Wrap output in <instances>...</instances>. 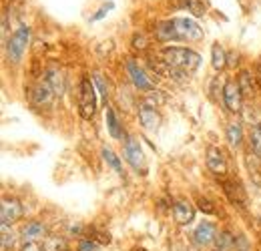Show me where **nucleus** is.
<instances>
[{
    "label": "nucleus",
    "instance_id": "f257e3e1",
    "mask_svg": "<svg viewBox=\"0 0 261 251\" xmlns=\"http://www.w3.org/2000/svg\"><path fill=\"white\" fill-rule=\"evenodd\" d=\"M161 57L173 68H179V70H183L187 74L195 72L199 68V64H201L199 53L191 51V48H185V46H167V48H163Z\"/></svg>",
    "mask_w": 261,
    "mask_h": 251
},
{
    "label": "nucleus",
    "instance_id": "f03ea898",
    "mask_svg": "<svg viewBox=\"0 0 261 251\" xmlns=\"http://www.w3.org/2000/svg\"><path fill=\"white\" fill-rule=\"evenodd\" d=\"M79 113L85 121H91L97 113V87L91 77L81 79V89H79Z\"/></svg>",
    "mask_w": 261,
    "mask_h": 251
},
{
    "label": "nucleus",
    "instance_id": "7ed1b4c3",
    "mask_svg": "<svg viewBox=\"0 0 261 251\" xmlns=\"http://www.w3.org/2000/svg\"><path fill=\"white\" fill-rule=\"evenodd\" d=\"M31 34H33L31 27L20 24L16 31L12 32V36L6 40V57L12 64H18L22 61L24 51H27V46L31 42Z\"/></svg>",
    "mask_w": 261,
    "mask_h": 251
},
{
    "label": "nucleus",
    "instance_id": "20e7f679",
    "mask_svg": "<svg viewBox=\"0 0 261 251\" xmlns=\"http://www.w3.org/2000/svg\"><path fill=\"white\" fill-rule=\"evenodd\" d=\"M123 155H125V161L129 163L139 175H147V159H145V153H143V149H141V145H139L137 139L129 137L125 141Z\"/></svg>",
    "mask_w": 261,
    "mask_h": 251
},
{
    "label": "nucleus",
    "instance_id": "39448f33",
    "mask_svg": "<svg viewBox=\"0 0 261 251\" xmlns=\"http://www.w3.org/2000/svg\"><path fill=\"white\" fill-rule=\"evenodd\" d=\"M175 29H177V36L183 42H197L203 38V29L197 24L193 18H185V16H177L173 18Z\"/></svg>",
    "mask_w": 261,
    "mask_h": 251
},
{
    "label": "nucleus",
    "instance_id": "423d86ee",
    "mask_svg": "<svg viewBox=\"0 0 261 251\" xmlns=\"http://www.w3.org/2000/svg\"><path fill=\"white\" fill-rule=\"evenodd\" d=\"M125 68H127V72H129L130 83H133V85H135L139 91H143V93H151V91H155V85H153V81L147 77L145 68H143L141 64L137 63L135 59H127V63H125Z\"/></svg>",
    "mask_w": 261,
    "mask_h": 251
},
{
    "label": "nucleus",
    "instance_id": "0eeeda50",
    "mask_svg": "<svg viewBox=\"0 0 261 251\" xmlns=\"http://www.w3.org/2000/svg\"><path fill=\"white\" fill-rule=\"evenodd\" d=\"M243 96L245 94H243L237 81L229 79L223 85V103H225L229 113H241L243 111Z\"/></svg>",
    "mask_w": 261,
    "mask_h": 251
},
{
    "label": "nucleus",
    "instance_id": "6e6552de",
    "mask_svg": "<svg viewBox=\"0 0 261 251\" xmlns=\"http://www.w3.org/2000/svg\"><path fill=\"white\" fill-rule=\"evenodd\" d=\"M155 109L157 107H153V105H149L145 101L139 105V123L147 133H157L159 125H161V117H159V113Z\"/></svg>",
    "mask_w": 261,
    "mask_h": 251
},
{
    "label": "nucleus",
    "instance_id": "1a4fd4ad",
    "mask_svg": "<svg viewBox=\"0 0 261 251\" xmlns=\"http://www.w3.org/2000/svg\"><path fill=\"white\" fill-rule=\"evenodd\" d=\"M22 217V205L14 197H4L0 205V223L2 225H12L14 221Z\"/></svg>",
    "mask_w": 261,
    "mask_h": 251
},
{
    "label": "nucleus",
    "instance_id": "9d476101",
    "mask_svg": "<svg viewBox=\"0 0 261 251\" xmlns=\"http://www.w3.org/2000/svg\"><path fill=\"white\" fill-rule=\"evenodd\" d=\"M221 185H223V191H225L227 199L235 207H243L247 203V195H245V189L241 185V181H237V179H223Z\"/></svg>",
    "mask_w": 261,
    "mask_h": 251
},
{
    "label": "nucleus",
    "instance_id": "9b49d317",
    "mask_svg": "<svg viewBox=\"0 0 261 251\" xmlns=\"http://www.w3.org/2000/svg\"><path fill=\"white\" fill-rule=\"evenodd\" d=\"M53 96H57V94H55L53 87L44 79L40 83H36L33 87V91H31V98H33V103L36 107H48L53 103Z\"/></svg>",
    "mask_w": 261,
    "mask_h": 251
},
{
    "label": "nucleus",
    "instance_id": "f8f14e48",
    "mask_svg": "<svg viewBox=\"0 0 261 251\" xmlns=\"http://www.w3.org/2000/svg\"><path fill=\"white\" fill-rule=\"evenodd\" d=\"M153 34H155V38L159 40V42H177L179 40V36H177V29H175V22H173V18H167V20H159L157 24H155V29H153Z\"/></svg>",
    "mask_w": 261,
    "mask_h": 251
},
{
    "label": "nucleus",
    "instance_id": "ddd939ff",
    "mask_svg": "<svg viewBox=\"0 0 261 251\" xmlns=\"http://www.w3.org/2000/svg\"><path fill=\"white\" fill-rule=\"evenodd\" d=\"M207 167H209L211 173H215V175H225L227 163H225V155H223L221 149L213 147V149L207 151Z\"/></svg>",
    "mask_w": 261,
    "mask_h": 251
},
{
    "label": "nucleus",
    "instance_id": "4468645a",
    "mask_svg": "<svg viewBox=\"0 0 261 251\" xmlns=\"http://www.w3.org/2000/svg\"><path fill=\"white\" fill-rule=\"evenodd\" d=\"M173 217L179 225H187L195 217V209L189 201H175L173 203Z\"/></svg>",
    "mask_w": 261,
    "mask_h": 251
},
{
    "label": "nucleus",
    "instance_id": "2eb2a0df",
    "mask_svg": "<svg viewBox=\"0 0 261 251\" xmlns=\"http://www.w3.org/2000/svg\"><path fill=\"white\" fill-rule=\"evenodd\" d=\"M42 77H44V81L53 87V91H55L57 96H63V93H65V89H66L63 70H59V68H46Z\"/></svg>",
    "mask_w": 261,
    "mask_h": 251
},
{
    "label": "nucleus",
    "instance_id": "dca6fc26",
    "mask_svg": "<svg viewBox=\"0 0 261 251\" xmlns=\"http://www.w3.org/2000/svg\"><path fill=\"white\" fill-rule=\"evenodd\" d=\"M105 119H107V131H109V135H111L113 139H117V141L125 139L123 125H121V121H119V117H117V113H115V109H113V107H107Z\"/></svg>",
    "mask_w": 261,
    "mask_h": 251
},
{
    "label": "nucleus",
    "instance_id": "f3484780",
    "mask_svg": "<svg viewBox=\"0 0 261 251\" xmlns=\"http://www.w3.org/2000/svg\"><path fill=\"white\" fill-rule=\"evenodd\" d=\"M215 225L211 221H203L195 229V241L199 245H211L215 241Z\"/></svg>",
    "mask_w": 261,
    "mask_h": 251
},
{
    "label": "nucleus",
    "instance_id": "a211bd4d",
    "mask_svg": "<svg viewBox=\"0 0 261 251\" xmlns=\"http://www.w3.org/2000/svg\"><path fill=\"white\" fill-rule=\"evenodd\" d=\"M20 235H22V239H24L27 243H29V241H38V239H42V237L46 235V227H44L40 221H29V223L22 227Z\"/></svg>",
    "mask_w": 261,
    "mask_h": 251
},
{
    "label": "nucleus",
    "instance_id": "6ab92c4d",
    "mask_svg": "<svg viewBox=\"0 0 261 251\" xmlns=\"http://www.w3.org/2000/svg\"><path fill=\"white\" fill-rule=\"evenodd\" d=\"M173 6L179 8V10H189L193 16H205L207 14V6H205L203 0H175Z\"/></svg>",
    "mask_w": 261,
    "mask_h": 251
},
{
    "label": "nucleus",
    "instance_id": "aec40b11",
    "mask_svg": "<svg viewBox=\"0 0 261 251\" xmlns=\"http://www.w3.org/2000/svg\"><path fill=\"white\" fill-rule=\"evenodd\" d=\"M225 135H227L229 145H231L233 149H239V147L243 145V125H241L239 121H233V123H229L227 131H225Z\"/></svg>",
    "mask_w": 261,
    "mask_h": 251
},
{
    "label": "nucleus",
    "instance_id": "412c9836",
    "mask_svg": "<svg viewBox=\"0 0 261 251\" xmlns=\"http://www.w3.org/2000/svg\"><path fill=\"white\" fill-rule=\"evenodd\" d=\"M211 64L215 70H223L227 66V53L219 42H215L211 46Z\"/></svg>",
    "mask_w": 261,
    "mask_h": 251
},
{
    "label": "nucleus",
    "instance_id": "4be33fe9",
    "mask_svg": "<svg viewBox=\"0 0 261 251\" xmlns=\"http://www.w3.org/2000/svg\"><path fill=\"white\" fill-rule=\"evenodd\" d=\"M237 83H239V87H241V91H243L245 96L253 94V91H255V79L251 77L249 70H241L239 77H237Z\"/></svg>",
    "mask_w": 261,
    "mask_h": 251
},
{
    "label": "nucleus",
    "instance_id": "5701e85b",
    "mask_svg": "<svg viewBox=\"0 0 261 251\" xmlns=\"http://www.w3.org/2000/svg\"><path fill=\"white\" fill-rule=\"evenodd\" d=\"M102 159H105V163L115 171V173H119V175H123V167H121V159L115 155V151L113 149H109V147H102Z\"/></svg>",
    "mask_w": 261,
    "mask_h": 251
},
{
    "label": "nucleus",
    "instance_id": "b1692460",
    "mask_svg": "<svg viewBox=\"0 0 261 251\" xmlns=\"http://www.w3.org/2000/svg\"><path fill=\"white\" fill-rule=\"evenodd\" d=\"M2 251H8V249H14L16 247V233L10 229V225H2Z\"/></svg>",
    "mask_w": 261,
    "mask_h": 251
},
{
    "label": "nucleus",
    "instance_id": "393cba45",
    "mask_svg": "<svg viewBox=\"0 0 261 251\" xmlns=\"http://www.w3.org/2000/svg\"><path fill=\"white\" fill-rule=\"evenodd\" d=\"M93 83H95V87H97V91L100 93V96H102V101L105 103H109V85H107V81H105V77L102 74H98V72H95L93 74Z\"/></svg>",
    "mask_w": 261,
    "mask_h": 251
},
{
    "label": "nucleus",
    "instance_id": "a878e982",
    "mask_svg": "<svg viewBox=\"0 0 261 251\" xmlns=\"http://www.w3.org/2000/svg\"><path fill=\"white\" fill-rule=\"evenodd\" d=\"M215 241H217V247H219V251H229L233 245H235V237H233L229 231H223V233H221V235H219Z\"/></svg>",
    "mask_w": 261,
    "mask_h": 251
},
{
    "label": "nucleus",
    "instance_id": "bb28decb",
    "mask_svg": "<svg viewBox=\"0 0 261 251\" xmlns=\"http://www.w3.org/2000/svg\"><path fill=\"white\" fill-rule=\"evenodd\" d=\"M249 145H251V151H253L255 155H259V157H261V123H259V125L253 127Z\"/></svg>",
    "mask_w": 261,
    "mask_h": 251
},
{
    "label": "nucleus",
    "instance_id": "cd10ccee",
    "mask_svg": "<svg viewBox=\"0 0 261 251\" xmlns=\"http://www.w3.org/2000/svg\"><path fill=\"white\" fill-rule=\"evenodd\" d=\"M133 46H135L137 51H145V48L149 46V44H147V36H145V34H139V32H137V34L133 36Z\"/></svg>",
    "mask_w": 261,
    "mask_h": 251
},
{
    "label": "nucleus",
    "instance_id": "c85d7f7f",
    "mask_svg": "<svg viewBox=\"0 0 261 251\" xmlns=\"http://www.w3.org/2000/svg\"><path fill=\"white\" fill-rule=\"evenodd\" d=\"M197 203H199V209H201L203 213H207V215H213V213L217 211V209L213 207V203H211L209 199H203V197H201V199H199Z\"/></svg>",
    "mask_w": 261,
    "mask_h": 251
},
{
    "label": "nucleus",
    "instance_id": "c756f323",
    "mask_svg": "<svg viewBox=\"0 0 261 251\" xmlns=\"http://www.w3.org/2000/svg\"><path fill=\"white\" fill-rule=\"evenodd\" d=\"M79 251H98V243L93 239H83L79 243Z\"/></svg>",
    "mask_w": 261,
    "mask_h": 251
},
{
    "label": "nucleus",
    "instance_id": "7c9ffc66",
    "mask_svg": "<svg viewBox=\"0 0 261 251\" xmlns=\"http://www.w3.org/2000/svg\"><path fill=\"white\" fill-rule=\"evenodd\" d=\"M111 8H113V4H111V2H109V4H105V6H102V8H100V10H98L97 14H95V16H93V20H98V18H102V16H105V14H107V10H111Z\"/></svg>",
    "mask_w": 261,
    "mask_h": 251
},
{
    "label": "nucleus",
    "instance_id": "2f4dec72",
    "mask_svg": "<svg viewBox=\"0 0 261 251\" xmlns=\"http://www.w3.org/2000/svg\"><path fill=\"white\" fill-rule=\"evenodd\" d=\"M22 251H42V247H40L36 241H29V243H24Z\"/></svg>",
    "mask_w": 261,
    "mask_h": 251
},
{
    "label": "nucleus",
    "instance_id": "473e14b6",
    "mask_svg": "<svg viewBox=\"0 0 261 251\" xmlns=\"http://www.w3.org/2000/svg\"><path fill=\"white\" fill-rule=\"evenodd\" d=\"M63 251H66V249H63Z\"/></svg>",
    "mask_w": 261,
    "mask_h": 251
}]
</instances>
